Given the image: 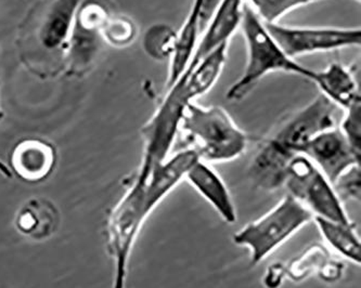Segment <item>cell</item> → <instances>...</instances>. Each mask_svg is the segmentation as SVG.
Wrapping results in <instances>:
<instances>
[{
	"mask_svg": "<svg viewBox=\"0 0 361 288\" xmlns=\"http://www.w3.org/2000/svg\"><path fill=\"white\" fill-rule=\"evenodd\" d=\"M179 134L185 148L205 163L237 160L247 148V134L221 106H203L195 101L185 104Z\"/></svg>",
	"mask_w": 361,
	"mask_h": 288,
	"instance_id": "obj_2",
	"label": "cell"
},
{
	"mask_svg": "<svg viewBox=\"0 0 361 288\" xmlns=\"http://www.w3.org/2000/svg\"><path fill=\"white\" fill-rule=\"evenodd\" d=\"M245 4V0H221L200 37L188 68H193L202 58L219 46L229 44L233 34L241 25Z\"/></svg>",
	"mask_w": 361,
	"mask_h": 288,
	"instance_id": "obj_12",
	"label": "cell"
},
{
	"mask_svg": "<svg viewBox=\"0 0 361 288\" xmlns=\"http://www.w3.org/2000/svg\"><path fill=\"white\" fill-rule=\"evenodd\" d=\"M284 275L283 263H276L269 265L264 277V285L266 288H280L283 283Z\"/></svg>",
	"mask_w": 361,
	"mask_h": 288,
	"instance_id": "obj_28",
	"label": "cell"
},
{
	"mask_svg": "<svg viewBox=\"0 0 361 288\" xmlns=\"http://www.w3.org/2000/svg\"><path fill=\"white\" fill-rule=\"evenodd\" d=\"M138 28L133 20L118 14H111L102 27L104 44L112 47L123 48L130 45L136 39Z\"/></svg>",
	"mask_w": 361,
	"mask_h": 288,
	"instance_id": "obj_24",
	"label": "cell"
},
{
	"mask_svg": "<svg viewBox=\"0 0 361 288\" xmlns=\"http://www.w3.org/2000/svg\"><path fill=\"white\" fill-rule=\"evenodd\" d=\"M221 1V0H193L192 3H195L199 8L202 33L204 32L209 20L213 17L216 8Z\"/></svg>",
	"mask_w": 361,
	"mask_h": 288,
	"instance_id": "obj_27",
	"label": "cell"
},
{
	"mask_svg": "<svg viewBox=\"0 0 361 288\" xmlns=\"http://www.w3.org/2000/svg\"><path fill=\"white\" fill-rule=\"evenodd\" d=\"M352 150L361 156V102L344 110L340 126H338Z\"/></svg>",
	"mask_w": 361,
	"mask_h": 288,
	"instance_id": "obj_25",
	"label": "cell"
},
{
	"mask_svg": "<svg viewBox=\"0 0 361 288\" xmlns=\"http://www.w3.org/2000/svg\"><path fill=\"white\" fill-rule=\"evenodd\" d=\"M256 15L265 24H277L280 20L298 9L322 0H245Z\"/></svg>",
	"mask_w": 361,
	"mask_h": 288,
	"instance_id": "obj_22",
	"label": "cell"
},
{
	"mask_svg": "<svg viewBox=\"0 0 361 288\" xmlns=\"http://www.w3.org/2000/svg\"><path fill=\"white\" fill-rule=\"evenodd\" d=\"M294 155L295 153L282 148L269 137L254 155L250 164V178L262 190L276 191L282 188L286 182L288 163Z\"/></svg>",
	"mask_w": 361,
	"mask_h": 288,
	"instance_id": "obj_14",
	"label": "cell"
},
{
	"mask_svg": "<svg viewBox=\"0 0 361 288\" xmlns=\"http://www.w3.org/2000/svg\"><path fill=\"white\" fill-rule=\"evenodd\" d=\"M356 1H358V3H360V0H356Z\"/></svg>",
	"mask_w": 361,
	"mask_h": 288,
	"instance_id": "obj_30",
	"label": "cell"
},
{
	"mask_svg": "<svg viewBox=\"0 0 361 288\" xmlns=\"http://www.w3.org/2000/svg\"><path fill=\"white\" fill-rule=\"evenodd\" d=\"M228 47L229 44L216 48L202 58L193 68H187L180 76L188 101L192 102L197 100L215 86L227 62Z\"/></svg>",
	"mask_w": 361,
	"mask_h": 288,
	"instance_id": "obj_18",
	"label": "cell"
},
{
	"mask_svg": "<svg viewBox=\"0 0 361 288\" xmlns=\"http://www.w3.org/2000/svg\"><path fill=\"white\" fill-rule=\"evenodd\" d=\"M189 102L183 92L181 80L166 89L157 110L141 128V164H159L169 158L179 134L183 108Z\"/></svg>",
	"mask_w": 361,
	"mask_h": 288,
	"instance_id": "obj_7",
	"label": "cell"
},
{
	"mask_svg": "<svg viewBox=\"0 0 361 288\" xmlns=\"http://www.w3.org/2000/svg\"><path fill=\"white\" fill-rule=\"evenodd\" d=\"M240 28L247 45V60L243 74L226 94L228 100H243L265 76L276 72L298 75L312 82L314 70L290 58L247 4L244 7Z\"/></svg>",
	"mask_w": 361,
	"mask_h": 288,
	"instance_id": "obj_3",
	"label": "cell"
},
{
	"mask_svg": "<svg viewBox=\"0 0 361 288\" xmlns=\"http://www.w3.org/2000/svg\"><path fill=\"white\" fill-rule=\"evenodd\" d=\"M270 35L292 59L319 52L359 47L360 27L334 26H286L266 24Z\"/></svg>",
	"mask_w": 361,
	"mask_h": 288,
	"instance_id": "obj_8",
	"label": "cell"
},
{
	"mask_svg": "<svg viewBox=\"0 0 361 288\" xmlns=\"http://www.w3.org/2000/svg\"><path fill=\"white\" fill-rule=\"evenodd\" d=\"M312 82L320 94L341 110L361 102L360 90L353 70L338 62L329 64L324 70H314Z\"/></svg>",
	"mask_w": 361,
	"mask_h": 288,
	"instance_id": "obj_17",
	"label": "cell"
},
{
	"mask_svg": "<svg viewBox=\"0 0 361 288\" xmlns=\"http://www.w3.org/2000/svg\"><path fill=\"white\" fill-rule=\"evenodd\" d=\"M176 32L165 24H155L147 32L143 40L147 54L159 61L171 59L174 50Z\"/></svg>",
	"mask_w": 361,
	"mask_h": 288,
	"instance_id": "obj_23",
	"label": "cell"
},
{
	"mask_svg": "<svg viewBox=\"0 0 361 288\" xmlns=\"http://www.w3.org/2000/svg\"><path fill=\"white\" fill-rule=\"evenodd\" d=\"M59 223V211L52 201L45 199H28L14 220L18 231L34 241H44L51 237Z\"/></svg>",
	"mask_w": 361,
	"mask_h": 288,
	"instance_id": "obj_19",
	"label": "cell"
},
{
	"mask_svg": "<svg viewBox=\"0 0 361 288\" xmlns=\"http://www.w3.org/2000/svg\"><path fill=\"white\" fill-rule=\"evenodd\" d=\"M197 161L195 151L181 149L159 164L140 163L127 179L126 190L109 213L104 227L106 251L113 263L112 288H126L129 258L141 227Z\"/></svg>",
	"mask_w": 361,
	"mask_h": 288,
	"instance_id": "obj_1",
	"label": "cell"
},
{
	"mask_svg": "<svg viewBox=\"0 0 361 288\" xmlns=\"http://www.w3.org/2000/svg\"><path fill=\"white\" fill-rule=\"evenodd\" d=\"M201 35L199 8L192 3L185 22L176 32L174 50L169 59L166 89L171 88L185 73L197 49Z\"/></svg>",
	"mask_w": 361,
	"mask_h": 288,
	"instance_id": "obj_20",
	"label": "cell"
},
{
	"mask_svg": "<svg viewBox=\"0 0 361 288\" xmlns=\"http://www.w3.org/2000/svg\"><path fill=\"white\" fill-rule=\"evenodd\" d=\"M111 14L109 0L80 1L64 54L68 75L80 77L96 63L104 42L102 27Z\"/></svg>",
	"mask_w": 361,
	"mask_h": 288,
	"instance_id": "obj_6",
	"label": "cell"
},
{
	"mask_svg": "<svg viewBox=\"0 0 361 288\" xmlns=\"http://www.w3.org/2000/svg\"><path fill=\"white\" fill-rule=\"evenodd\" d=\"M314 221L324 237V241L334 251L356 265L361 263L360 239L357 234L356 227L352 223H336L322 217H314Z\"/></svg>",
	"mask_w": 361,
	"mask_h": 288,
	"instance_id": "obj_21",
	"label": "cell"
},
{
	"mask_svg": "<svg viewBox=\"0 0 361 288\" xmlns=\"http://www.w3.org/2000/svg\"><path fill=\"white\" fill-rule=\"evenodd\" d=\"M284 187L314 217L336 223H352L334 185L305 155H294L288 163Z\"/></svg>",
	"mask_w": 361,
	"mask_h": 288,
	"instance_id": "obj_5",
	"label": "cell"
},
{
	"mask_svg": "<svg viewBox=\"0 0 361 288\" xmlns=\"http://www.w3.org/2000/svg\"><path fill=\"white\" fill-rule=\"evenodd\" d=\"M300 153L319 168L331 184L345 171L360 165V157L355 154L338 126L310 139Z\"/></svg>",
	"mask_w": 361,
	"mask_h": 288,
	"instance_id": "obj_11",
	"label": "cell"
},
{
	"mask_svg": "<svg viewBox=\"0 0 361 288\" xmlns=\"http://www.w3.org/2000/svg\"><path fill=\"white\" fill-rule=\"evenodd\" d=\"M314 213L288 194L262 218L247 223L233 234L238 246L251 253V265H256L314 220Z\"/></svg>",
	"mask_w": 361,
	"mask_h": 288,
	"instance_id": "obj_4",
	"label": "cell"
},
{
	"mask_svg": "<svg viewBox=\"0 0 361 288\" xmlns=\"http://www.w3.org/2000/svg\"><path fill=\"white\" fill-rule=\"evenodd\" d=\"M334 188L341 201H359L360 199V165H355L345 171L334 183Z\"/></svg>",
	"mask_w": 361,
	"mask_h": 288,
	"instance_id": "obj_26",
	"label": "cell"
},
{
	"mask_svg": "<svg viewBox=\"0 0 361 288\" xmlns=\"http://www.w3.org/2000/svg\"><path fill=\"white\" fill-rule=\"evenodd\" d=\"M336 110L338 108L332 102L319 94L307 106L283 120L270 138L286 150L298 154L310 139L338 126Z\"/></svg>",
	"mask_w": 361,
	"mask_h": 288,
	"instance_id": "obj_9",
	"label": "cell"
},
{
	"mask_svg": "<svg viewBox=\"0 0 361 288\" xmlns=\"http://www.w3.org/2000/svg\"><path fill=\"white\" fill-rule=\"evenodd\" d=\"M185 180L217 211L224 221L233 225L237 221V211L227 185L209 163L199 160L190 167Z\"/></svg>",
	"mask_w": 361,
	"mask_h": 288,
	"instance_id": "obj_15",
	"label": "cell"
},
{
	"mask_svg": "<svg viewBox=\"0 0 361 288\" xmlns=\"http://www.w3.org/2000/svg\"><path fill=\"white\" fill-rule=\"evenodd\" d=\"M4 118V112H3V110H1V108H0V122H1V120H3Z\"/></svg>",
	"mask_w": 361,
	"mask_h": 288,
	"instance_id": "obj_29",
	"label": "cell"
},
{
	"mask_svg": "<svg viewBox=\"0 0 361 288\" xmlns=\"http://www.w3.org/2000/svg\"><path fill=\"white\" fill-rule=\"evenodd\" d=\"M82 0H48L36 18L34 42L46 56L61 60Z\"/></svg>",
	"mask_w": 361,
	"mask_h": 288,
	"instance_id": "obj_10",
	"label": "cell"
},
{
	"mask_svg": "<svg viewBox=\"0 0 361 288\" xmlns=\"http://www.w3.org/2000/svg\"><path fill=\"white\" fill-rule=\"evenodd\" d=\"M56 162V153L52 144L39 139H26L12 150L10 169L25 182L38 183L52 174Z\"/></svg>",
	"mask_w": 361,
	"mask_h": 288,
	"instance_id": "obj_13",
	"label": "cell"
},
{
	"mask_svg": "<svg viewBox=\"0 0 361 288\" xmlns=\"http://www.w3.org/2000/svg\"><path fill=\"white\" fill-rule=\"evenodd\" d=\"M345 265L336 261L322 244H312L304 253L283 265L284 275L294 283L304 281L316 272L322 281L336 283L342 279Z\"/></svg>",
	"mask_w": 361,
	"mask_h": 288,
	"instance_id": "obj_16",
	"label": "cell"
}]
</instances>
